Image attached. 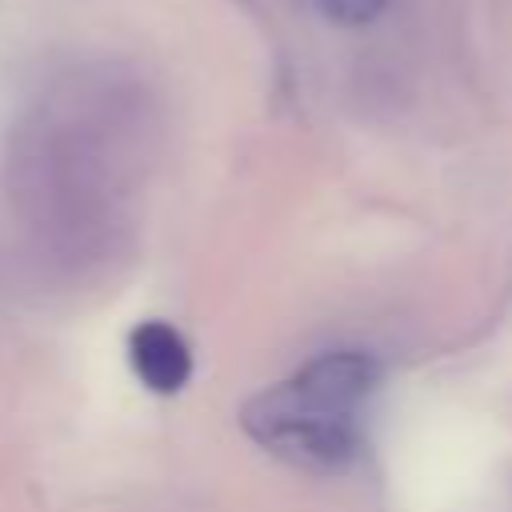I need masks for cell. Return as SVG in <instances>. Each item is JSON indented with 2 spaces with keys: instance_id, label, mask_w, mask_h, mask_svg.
I'll return each instance as SVG.
<instances>
[{
  "instance_id": "6da1fadb",
  "label": "cell",
  "mask_w": 512,
  "mask_h": 512,
  "mask_svg": "<svg viewBox=\"0 0 512 512\" xmlns=\"http://www.w3.org/2000/svg\"><path fill=\"white\" fill-rule=\"evenodd\" d=\"M244 432L272 456L300 468H340L360 452L356 412H336L300 396L288 380L252 396L240 412Z\"/></svg>"
},
{
  "instance_id": "7a4b0ae2",
  "label": "cell",
  "mask_w": 512,
  "mask_h": 512,
  "mask_svg": "<svg viewBox=\"0 0 512 512\" xmlns=\"http://www.w3.org/2000/svg\"><path fill=\"white\" fill-rule=\"evenodd\" d=\"M380 380V368L372 356L364 352H328V356H316L308 360L288 384L308 396L312 404H324V408H336V412H356L364 404V396L376 388Z\"/></svg>"
},
{
  "instance_id": "3957f363",
  "label": "cell",
  "mask_w": 512,
  "mask_h": 512,
  "mask_svg": "<svg viewBox=\"0 0 512 512\" xmlns=\"http://www.w3.org/2000/svg\"><path fill=\"white\" fill-rule=\"evenodd\" d=\"M128 364H132L136 380L156 396H176L192 380V348L164 320H144L132 328Z\"/></svg>"
},
{
  "instance_id": "277c9868",
  "label": "cell",
  "mask_w": 512,
  "mask_h": 512,
  "mask_svg": "<svg viewBox=\"0 0 512 512\" xmlns=\"http://www.w3.org/2000/svg\"><path fill=\"white\" fill-rule=\"evenodd\" d=\"M388 4H392V0H312V8H316L324 20L340 24V28L372 24V20H380V16L388 12Z\"/></svg>"
}]
</instances>
